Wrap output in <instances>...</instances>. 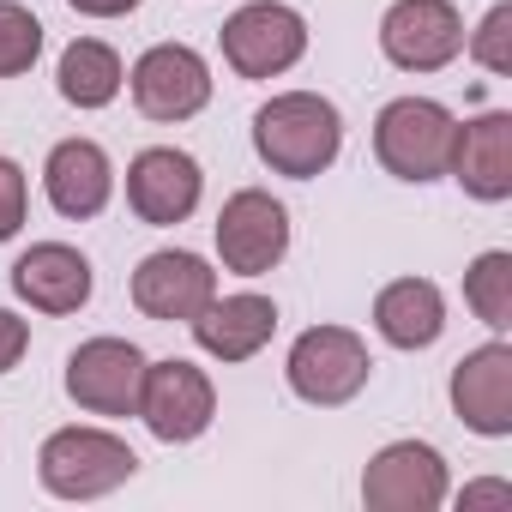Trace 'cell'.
<instances>
[{
  "label": "cell",
  "instance_id": "cell-18",
  "mask_svg": "<svg viewBox=\"0 0 512 512\" xmlns=\"http://www.w3.org/2000/svg\"><path fill=\"white\" fill-rule=\"evenodd\" d=\"M43 187H49V205L61 217H97L115 193L109 151L97 139H61L43 163Z\"/></svg>",
  "mask_w": 512,
  "mask_h": 512
},
{
  "label": "cell",
  "instance_id": "cell-24",
  "mask_svg": "<svg viewBox=\"0 0 512 512\" xmlns=\"http://www.w3.org/2000/svg\"><path fill=\"white\" fill-rule=\"evenodd\" d=\"M19 223H25V169L0 157V241H13Z\"/></svg>",
  "mask_w": 512,
  "mask_h": 512
},
{
  "label": "cell",
  "instance_id": "cell-25",
  "mask_svg": "<svg viewBox=\"0 0 512 512\" xmlns=\"http://www.w3.org/2000/svg\"><path fill=\"white\" fill-rule=\"evenodd\" d=\"M25 344H31V326H25L19 314H7V308H0V374H7V368H19Z\"/></svg>",
  "mask_w": 512,
  "mask_h": 512
},
{
  "label": "cell",
  "instance_id": "cell-8",
  "mask_svg": "<svg viewBox=\"0 0 512 512\" xmlns=\"http://www.w3.org/2000/svg\"><path fill=\"white\" fill-rule=\"evenodd\" d=\"M380 49L404 73H440L464 55V19L452 0H398L380 19Z\"/></svg>",
  "mask_w": 512,
  "mask_h": 512
},
{
  "label": "cell",
  "instance_id": "cell-14",
  "mask_svg": "<svg viewBox=\"0 0 512 512\" xmlns=\"http://www.w3.org/2000/svg\"><path fill=\"white\" fill-rule=\"evenodd\" d=\"M452 410L470 434L506 440L512 434V344H482L452 368Z\"/></svg>",
  "mask_w": 512,
  "mask_h": 512
},
{
  "label": "cell",
  "instance_id": "cell-21",
  "mask_svg": "<svg viewBox=\"0 0 512 512\" xmlns=\"http://www.w3.org/2000/svg\"><path fill=\"white\" fill-rule=\"evenodd\" d=\"M464 302H470V314L488 332H506L512 326V253L506 247H488V253H476V260H470Z\"/></svg>",
  "mask_w": 512,
  "mask_h": 512
},
{
  "label": "cell",
  "instance_id": "cell-27",
  "mask_svg": "<svg viewBox=\"0 0 512 512\" xmlns=\"http://www.w3.org/2000/svg\"><path fill=\"white\" fill-rule=\"evenodd\" d=\"M476 500H512V488L506 482H476V488H464V506H476Z\"/></svg>",
  "mask_w": 512,
  "mask_h": 512
},
{
  "label": "cell",
  "instance_id": "cell-2",
  "mask_svg": "<svg viewBox=\"0 0 512 512\" xmlns=\"http://www.w3.org/2000/svg\"><path fill=\"white\" fill-rule=\"evenodd\" d=\"M139 452L109 428H55L37 452V476L55 500H103L133 482Z\"/></svg>",
  "mask_w": 512,
  "mask_h": 512
},
{
  "label": "cell",
  "instance_id": "cell-11",
  "mask_svg": "<svg viewBox=\"0 0 512 512\" xmlns=\"http://www.w3.org/2000/svg\"><path fill=\"white\" fill-rule=\"evenodd\" d=\"M133 103L145 121H193L211 103V67L187 43H157L133 61Z\"/></svg>",
  "mask_w": 512,
  "mask_h": 512
},
{
  "label": "cell",
  "instance_id": "cell-12",
  "mask_svg": "<svg viewBox=\"0 0 512 512\" xmlns=\"http://www.w3.org/2000/svg\"><path fill=\"white\" fill-rule=\"evenodd\" d=\"M217 296V272L199 260V253H181V247H163V253H145L139 272H133V308L145 320H199Z\"/></svg>",
  "mask_w": 512,
  "mask_h": 512
},
{
  "label": "cell",
  "instance_id": "cell-22",
  "mask_svg": "<svg viewBox=\"0 0 512 512\" xmlns=\"http://www.w3.org/2000/svg\"><path fill=\"white\" fill-rule=\"evenodd\" d=\"M37 55H43V25H37V13L13 7V0H0V79L31 73Z\"/></svg>",
  "mask_w": 512,
  "mask_h": 512
},
{
  "label": "cell",
  "instance_id": "cell-17",
  "mask_svg": "<svg viewBox=\"0 0 512 512\" xmlns=\"http://www.w3.org/2000/svg\"><path fill=\"white\" fill-rule=\"evenodd\" d=\"M193 326V344L205 350V356H217V362H247V356H260L266 344H272V332H278V302L272 296H253V290H241V296H211V308L199 314V320H187Z\"/></svg>",
  "mask_w": 512,
  "mask_h": 512
},
{
  "label": "cell",
  "instance_id": "cell-15",
  "mask_svg": "<svg viewBox=\"0 0 512 512\" xmlns=\"http://www.w3.org/2000/svg\"><path fill=\"white\" fill-rule=\"evenodd\" d=\"M446 175H452L470 199H482V205L512 199V115L488 109V115L464 121V127L452 133Z\"/></svg>",
  "mask_w": 512,
  "mask_h": 512
},
{
  "label": "cell",
  "instance_id": "cell-10",
  "mask_svg": "<svg viewBox=\"0 0 512 512\" xmlns=\"http://www.w3.org/2000/svg\"><path fill=\"white\" fill-rule=\"evenodd\" d=\"M145 356L127 338H91L67 356V398L91 416H139Z\"/></svg>",
  "mask_w": 512,
  "mask_h": 512
},
{
  "label": "cell",
  "instance_id": "cell-3",
  "mask_svg": "<svg viewBox=\"0 0 512 512\" xmlns=\"http://www.w3.org/2000/svg\"><path fill=\"white\" fill-rule=\"evenodd\" d=\"M452 133H458V121H452L446 103H434V97H398L374 121V157H380L386 175L422 187V181L446 175Z\"/></svg>",
  "mask_w": 512,
  "mask_h": 512
},
{
  "label": "cell",
  "instance_id": "cell-20",
  "mask_svg": "<svg viewBox=\"0 0 512 512\" xmlns=\"http://www.w3.org/2000/svg\"><path fill=\"white\" fill-rule=\"evenodd\" d=\"M55 79H61V97L73 103V109H109L115 97H121V55L109 49V43H97V37H73L67 49H61V67H55Z\"/></svg>",
  "mask_w": 512,
  "mask_h": 512
},
{
  "label": "cell",
  "instance_id": "cell-9",
  "mask_svg": "<svg viewBox=\"0 0 512 512\" xmlns=\"http://www.w3.org/2000/svg\"><path fill=\"white\" fill-rule=\"evenodd\" d=\"M368 512H434L446 500V458L428 440H392L362 470Z\"/></svg>",
  "mask_w": 512,
  "mask_h": 512
},
{
  "label": "cell",
  "instance_id": "cell-19",
  "mask_svg": "<svg viewBox=\"0 0 512 512\" xmlns=\"http://www.w3.org/2000/svg\"><path fill=\"white\" fill-rule=\"evenodd\" d=\"M374 326L392 350H428L446 332V296L428 278H398L374 296Z\"/></svg>",
  "mask_w": 512,
  "mask_h": 512
},
{
  "label": "cell",
  "instance_id": "cell-16",
  "mask_svg": "<svg viewBox=\"0 0 512 512\" xmlns=\"http://www.w3.org/2000/svg\"><path fill=\"white\" fill-rule=\"evenodd\" d=\"M91 284H97L91 260L79 247H67V241H37L31 253H19V266H13V290L37 314H79L91 302Z\"/></svg>",
  "mask_w": 512,
  "mask_h": 512
},
{
  "label": "cell",
  "instance_id": "cell-26",
  "mask_svg": "<svg viewBox=\"0 0 512 512\" xmlns=\"http://www.w3.org/2000/svg\"><path fill=\"white\" fill-rule=\"evenodd\" d=\"M73 13H85V19H121V13H133L139 0H67Z\"/></svg>",
  "mask_w": 512,
  "mask_h": 512
},
{
  "label": "cell",
  "instance_id": "cell-6",
  "mask_svg": "<svg viewBox=\"0 0 512 512\" xmlns=\"http://www.w3.org/2000/svg\"><path fill=\"white\" fill-rule=\"evenodd\" d=\"M217 253H223V272L266 278L290 253V211L272 193H260V187L229 193L223 211H217Z\"/></svg>",
  "mask_w": 512,
  "mask_h": 512
},
{
  "label": "cell",
  "instance_id": "cell-13",
  "mask_svg": "<svg viewBox=\"0 0 512 512\" xmlns=\"http://www.w3.org/2000/svg\"><path fill=\"white\" fill-rule=\"evenodd\" d=\"M199 193H205V175L175 145H151V151H139L127 163V205H133L139 223H157V229L187 223L193 205H199Z\"/></svg>",
  "mask_w": 512,
  "mask_h": 512
},
{
  "label": "cell",
  "instance_id": "cell-4",
  "mask_svg": "<svg viewBox=\"0 0 512 512\" xmlns=\"http://www.w3.org/2000/svg\"><path fill=\"white\" fill-rule=\"evenodd\" d=\"M284 374H290V392H296L302 404L338 410V404H350V398L368 386L374 356H368V344H362L350 326H308V332L290 344Z\"/></svg>",
  "mask_w": 512,
  "mask_h": 512
},
{
  "label": "cell",
  "instance_id": "cell-23",
  "mask_svg": "<svg viewBox=\"0 0 512 512\" xmlns=\"http://www.w3.org/2000/svg\"><path fill=\"white\" fill-rule=\"evenodd\" d=\"M470 55H476V67H488V73H512V7H506V0L470 31Z\"/></svg>",
  "mask_w": 512,
  "mask_h": 512
},
{
  "label": "cell",
  "instance_id": "cell-5",
  "mask_svg": "<svg viewBox=\"0 0 512 512\" xmlns=\"http://www.w3.org/2000/svg\"><path fill=\"white\" fill-rule=\"evenodd\" d=\"M217 43H223V61L241 79H278L308 55V25L284 0H247L241 13L223 19Z\"/></svg>",
  "mask_w": 512,
  "mask_h": 512
},
{
  "label": "cell",
  "instance_id": "cell-7",
  "mask_svg": "<svg viewBox=\"0 0 512 512\" xmlns=\"http://www.w3.org/2000/svg\"><path fill=\"white\" fill-rule=\"evenodd\" d=\"M139 416L157 440L169 446H187L211 428L217 416V386L205 380V368L169 356V362H145V380H139Z\"/></svg>",
  "mask_w": 512,
  "mask_h": 512
},
{
  "label": "cell",
  "instance_id": "cell-1",
  "mask_svg": "<svg viewBox=\"0 0 512 512\" xmlns=\"http://www.w3.org/2000/svg\"><path fill=\"white\" fill-rule=\"evenodd\" d=\"M253 151H260V163L272 175L314 181L344 151V115L320 91H284L253 115Z\"/></svg>",
  "mask_w": 512,
  "mask_h": 512
}]
</instances>
